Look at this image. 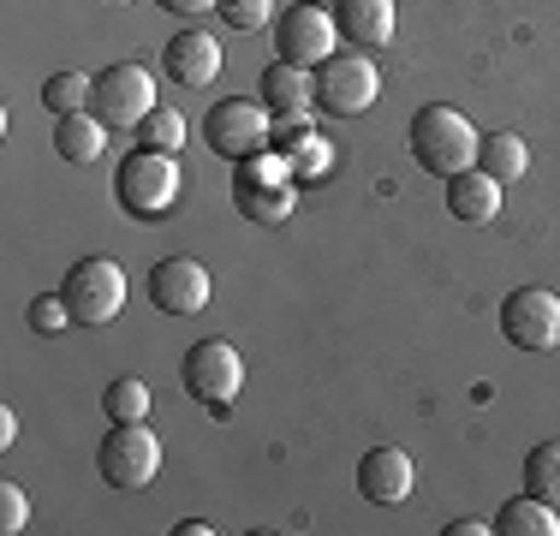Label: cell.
Segmentation results:
<instances>
[{
	"label": "cell",
	"instance_id": "5b68a950",
	"mask_svg": "<svg viewBox=\"0 0 560 536\" xmlns=\"http://www.w3.org/2000/svg\"><path fill=\"white\" fill-rule=\"evenodd\" d=\"M179 382H185V394H191L197 406H209L215 418H226L233 399H238V387H245V358H238L226 340H197L191 352H185V364H179Z\"/></svg>",
	"mask_w": 560,
	"mask_h": 536
},
{
	"label": "cell",
	"instance_id": "603a6c76",
	"mask_svg": "<svg viewBox=\"0 0 560 536\" xmlns=\"http://www.w3.org/2000/svg\"><path fill=\"white\" fill-rule=\"evenodd\" d=\"M90 96H96V78H84V72H55V78L43 84V107H48L55 119H60V114H84Z\"/></svg>",
	"mask_w": 560,
	"mask_h": 536
},
{
	"label": "cell",
	"instance_id": "7a4b0ae2",
	"mask_svg": "<svg viewBox=\"0 0 560 536\" xmlns=\"http://www.w3.org/2000/svg\"><path fill=\"white\" fill-rule=\"evenodd\" d=\"M60 299L72 311V328H108L126 311V275H119L114 257H84V263L66 268Z\"/></svg>",
	"mask_w": 560,
	"mask_h": 536
},
{
	"label": "cell",
	"instance_id": "484cf974",
	"mask_svg": "<svg viewBox=\"0 0 560 536\" xmlns=\"http://www.w3.org/2000/svg\"><path fill=\"white\" fill-rule=\"evenodd\" d=\"M24 316H31L36 334H66V328H72V311H66L60 292H43V299H31V311H24Z\"/></svg>",
	"mask_w": 560,
	"mask_h": 536
},
{
	"label": "cell",
	"instance_id": "5bb4252c",
	"mask_svg": "<svg viewBox=\"0 0 560 536\" xmlns=\"http://www.w3.org/2000/svg\"><path fill=\"white\" fill-rule=\"evenodd\" d=\"M162 72H167L179 90H209V84L221 78V43H215L209 31H179V36L162 48Z\"/></svg>",
	"mask_w": 560,
	"mask_h": 536
},
{
	"label": "cell",
	"instance_id": "3957f363",
	"mask_svg": "<svg viewBox=\"0 0 560 536\" xmlns=\"http://www.w3.org/2000/svg\"><path fill=\"white\" fill-rule=\"evenodd\" d=\"M114 191H119V209H126V214H143V221H155V214H167L173 203H179L185 173L173 167V155H162V150H138V155L119 161Z\"/></svg>",
	"mask_w": 560,
	"mask_h": 536
},
{
	"label": "cell",
	"instance_id": "44dd1931",
	"mask_svg": "<svg viewBox=\"0 0 560 536\" xmlns=\"http://www.w3.org/2000/svg\"><path fill=\"white\" fill-rule=\"evenodd\" d=\"M525 494L560 506V441H537V447L525 453Z\"/></svg>",
	"mask_w": 560,
	"mask_h": 536
},
{
	"label": "cell",
	"instance_id": "ac0fdd59",
	"mask_svg": "<svg viewBox=\"0 0 560 536\" xmlns=\"http://www.w3.org/2000/svg\"><path fill=\"white\" fill-rule=\"evenodd\" d=\"M55 150H60V161H72V167H90V161L108 150V126H102L96 114H60L55 119Z\"/></svg>",
	"mask_w": 560,
	"mask_h": 536
},
{
	"label": "cell",
	"instance_id": "7402d4cb",
	"mask_svg": "<svg viewBox=\"0 0 560 536\" xmlns=\"http://www.w3.org/2000/svg\"><path fill=\"white\" fill-rule=\"evenodd\" d=\"M102 411H108L114 423H143L150 418V387H143L138 375H114V382L102 387Z\"/></svg>",
	"mask_w": 560,
	"mask_h": 536
},
{
	"label": "cell",
	"instance_id": "8fae6325",
	"mask_svg": "<svg viewBox=\"0 0 560 536\" xmlns=\"http://www.w3.org/2000/svg\"><path fill=\"white\" fill-rule=\"evenodd\" d=\"M501 334L518 352H555L560 346V299L549 287H518L501 304Z\"/></svg>",
	"mask_w": 560,
	"mask_h": 536
},
{
	"label": "cell",
	"instance_id": "2e32d148",
	"mask_svg": "<svg viewBox=\"0 0 560 536\" xmlns=\"http://www.w3.org/2000/svg\"><path fill=\"white\" fill-rule=\"evenodd\" d=\"M335 31L352 48H388L394 43V0H335Z\"/></svg>",
	"mask_w": 560,
	"mask_h": 536
},
{
	"label": "cell",
	"instance_id": "d4e9b609",
	"mask_svg": "<svg viewBox=\"0 0 560 536\" xmlns=\"http://www.w3.org/2000/svg\"><path fill=\"white\" fill-rule=\"evenodd\" d=\"M215 12L226 19V31H262L275 19V0H215Z\"/></svg>",
	"mask_w": 560,
	"mask_h": 536
},
{
	"label": "cell",
	"instance_id": "f546056e",
	"mask_svg": "<svg viewBox=\"0 0 560 536\" xmlns=\"http://www.w3.org/2000/svg\"><path fill=\"white\" fill-rule=\"evenodd\" d=\"M12 441H19V418H12V411H0V447H12Z\"/></svg>",
	"mask_w": 560,
	"mask_h": 536
},
{
	"label": "cell",
	"instance_id": "f1b7e54d",
	"mask_svg": "<svg viewBox=\"0 0 560 536\" xmlns=\"http://www.w3.org/2000/svg\"><path fill=\"white\" fill-rule=\"evenodd\" d=\"M477 531H495V525H483V518H453L447 536H477Z\"/></svg>",
	"mask_w": 560,
	"mask_h": 536
},
{
	"label": "cell",
	"instance_id": "9c48e42d",
	"mask_svg": "<svg viewBox=\"0 0 560 536\" xmlns=\"http://www.w3.org/2000/svg\"><path fill=\"white\" fill-rule=\"evenodd\" d=\"M269 138H275L269 107H262V102H245V96L215 102V107H209V119H203V143H209L215 155H226V161L262 155V150H269Z\"/></svg>",
	"mask_w": 560,
	"mask_h": 536
},
{
	"label": "cell",
	"instance_id": "8992f818",
	"mask_svg": "<svg viewBox=\"0 0 560 536\" xmlns=\"http://www.w3.org/2000/svg\"><path fill=\"white\" fill-rule=\"evenodd\" d=\"M96 471L108 489H143V482H155V471H162V441L143 423H114L96 447Z\"/></svg>",
	"mask_w": 560,
	"mask_h": 536
},
{
	"label": "cell",
	"instance_id": "7c38bea8",
	"mask_svg": "<svg viewBox=\"0 0 560 536\" xmlns=\"http://www.w3.org/2000/svg\"><path fill=\"white\" fill-rule=\"evenodd\" d=\"M150 299L162 316H197L209 304V268L191 257H162L150 268Z\"/></svg>",
	"mask_w": 560,
	"mask_h": 536
},
{
	"label": "cell",
	"instance_id": "30bf717a",
	"mask_svg": "<svg viewBox=\"0 0 560 536\" xmlns=\"http://www.w3.org/2000/svg\"><path fill=\"white\" fill-rule=\"evenodd\" d=\"M335 12H323L316 0H292L287 12L275 19V60L287 66H323L328 54H335Z\"/></svg>",
	"mask_w": 560,
	"mask_h": 536
},
{
	"label": "cell",
	"instance_id": "ffe728a7",
	"mask_svg": "<svg viewBox=\"0 0 560 536\" xmlns=\"http://www.w3.org/2000/svg\"><path fill=\"white\" fill-rule=\"evenodd\" d=\"M477 167H483L495 185H518V179H525V167H530L525 138H513V131H495V138H483V150H477Z\"/></svg>",
	"mask_w": 560,
	"mask_h": 536
},
{
	"label": "cell",
	"instance_id": "277c9868",
	"mask_svg": "<svg viewBox=\"0 0 560 536\" xmlns=\"http://www.w3.org/2000/svg\"><path fill=\"white\" fill-rule=\"evenodd\" d=\"M155 107H162V102H155V78L143 72L138 60H114V66H102V72H96L90 114H96L108 131H138Z\"/></svg>",
	"mask_w": 560,
	"mask_h": 536
},
{
	"label": "cell",
	"instance_id": "83f0119b",
	"mask_svg": "<svg viewBox=\"0 0 560 536\" xmlns=\"http://www.w3.org/2000/svg\"><path fill=\"white\" fill-rule=\"evenodd\" d=\"M155 7L179 12V19H197V12H215V0H155Z\"/></svg>",
	"mask_w": 560,
	"mask_h": 536
},
{
	"label": "cell",
	"instance_id": "52a82bcc",
	"mask_svg": "<svg viewBox=\"0 0 560 536\" xmlns=\"http://www.w3.org/2000/svg\"><path fill=\"white\" fill-rule=\"evenodd\" d=\"M233 209L245 214V221L257 226H280L292 209H299V179H292L287 167H275V161H245V167L233 173Z\"/></svg>",
	"mask_w": 560,
	"mask_h": 536
},
{
	"label": "cell",
	"instance_id": "d6986e66",
	"mask_svg": "<svg viewBox=\"0 0 560 536\" xmlns=\"http://www.w3.org/2000/svg\"><path fill=\"white\" fill-rule=\"evenodd\" d=\"M495 531L501 536H560V506L537 501V494H518L495 513Z\"/></svg>",
	"mask_w": 560,
	"mask_h": 536
},
{
	"label": "cell",
	"instance_id": "cb8c5ba5",
	"mask_svg": "<svg viewBox=\"0 0 560 536\" xmlns=\"http://www.w3.org/2000/svg\"><path fill=\"white\" fill-rule=\"evenodd\" d=\"M138 143H143V150H162V155L179 150V143H185V119H179V107H155V114L138 126Z\"/></svg>",
	"mask_w": 560,
	"mask_h": 536
},
{
	"label": "cell",
	"instance_id": "ba28073f",
	"mask_svg": "<svg viewBox=\"0 0 560 536\" xmlns=\"http://www.w3.org/2000/svg\"><path fill=\"white\" fill-rule=\"evenodd\" d=\"M376 96H382V78H376V60H370V54H328V60L316 66V107H323V114L358 119Z\"/></svg>",
	"mask_w": 560,
	"mask_h": 536
},
{
	"label": "cell",
	"instance_id": "4316f807",
	"mask_svg": "<svg viewBox=\"0 0 560 536\" xmlns=\"http://www.w3.org/2000/svg\"><path fill=\"white\" fill-rule=\"evenodd\" d=\"M24 518H31V501H24V489L0 477V536H19Z\"/></svg>",
	"mask_w": 560,
	"mask_h": 536
},
{
	"label": "cell",
	"instance_id": "6da1fadb",
	"mask_svg": "<svg viewBox=\"0 0 560 536\" xmlns=\"http://www.w3.org/2000/svg\"><path fill=\"white\" fill-rule=\"evenodd\" d=\"M477 150H483V138H477V126L459 114V107H418L411 114V155H418L423 173H435V179H453V173L477 167Z\"/></svg>",
	"mask_w": 560,
	"mask_h": 536
},
{
	"label": "cell",
	"instance_id": "4fadbf2b",
	"mask_svg": "<svg viewBox=\"0 0 560 536\" xmlns=\"http://www.w3.org/2000/svg\"><path fill=\"white\" fill-rule=\"evenodd\" d=\"M411 482H418V465H411L406 447H370L358 459V494L376 506H399L411 494Z\"/></svg>",
	"mask_w": 560,
	"mask_h": 536
},
{
	"label": "cell",
	"instance_id": "e0dca14e",
	"mask_svg": "<svg viewBox=\"0 0 560 536\" xmlns=\"http://www.w3.org/2000/svg\"><path fill=\"white\" fill-rule=\"evenodd\" d=\"M447 209H453V221L483 226V221H495V214H501V185L489 179L483 167H465V173H453V179H447Z\"/></svg>",
	"mask_w": 560,
	"mask_h": 536
},
{
	"label": "cell",
	"instance_id": "9a60e30c",
	"mask_svg": "<svg viewBox=\"0 0 560 536\" xmlns=\"http://www.w3.org/2000/svg\"><path fill=\"white\" fill-rule=\"evenodd\" d=\"M257 102L269 107L275 119H311L316 114V72H311V66L275 60L269 72L257 78Z\"/></svg>",
	"mask_w": 560,
	"mask_h": 536
}]
</instances>
